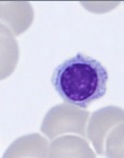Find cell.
Masks as SVG:
<instances>
[{
	"label": "cell",
	"instance_id": "6da1fadb",
	"mask_svg": "<svg viewBox=\"0 0 124 158\" xmlns=\"http://www.w3.org/2000/svg\"><path fill=\"white\" fill-rule=\"evenodd\" d=\"M108 81L104 65L81 52L60 63L52 75V84L60 98L84 109L106 94Z\"/></svg>",
	"mask_w": 124,
	"mask_h": 158
}]
</instances>
